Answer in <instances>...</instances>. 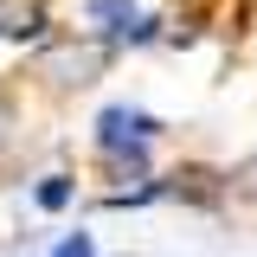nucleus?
I'll use <instances>...</instances> for the list:
<instances>
[{"label": "nucleus", "instance_id": "nucleus-1", "mask_svg": "<svg viewBox=\"0 0 257 257\" xmlns=\"http://www.w3.org/2000/svg\"><path fill=\"white\" fill-rule=\"evenodd\" d=\"M148 135H155V122L142 109H103V122H96V142L109 155H128V161H142V142Z\"/></svg>", "mask_w": 257, "mask_h": 257}, {"label": "nucleus", "instance_id": "nucleus-2", "mask_svg": "<svg viewBox=\"0 0 257 257\" xmlns=\"http://www.w3.org/2000/svg\"><path fill=\"white\" fill-rule=\"evenodd\" d=\"M39 206H45V212H58V206H71V180H64V174H52V180L39 187Z\"/></svg>", "mask_w": 257, "mask_h": 257}, {"label": "nucleus", "instance_id": "nucleus-3", "mask_svg": "<svg viewBox=\"0 0 257 257\" xmlns=\"http://www.w3.org/2000/svg\"><path fill=\"white\" fill-rule=\"evenodd\" d=\"M52 257H96V244H90V231H71V238H64Z\"/></svg>", "mask_w": 257, "mask_h": 257}]
</instances>
